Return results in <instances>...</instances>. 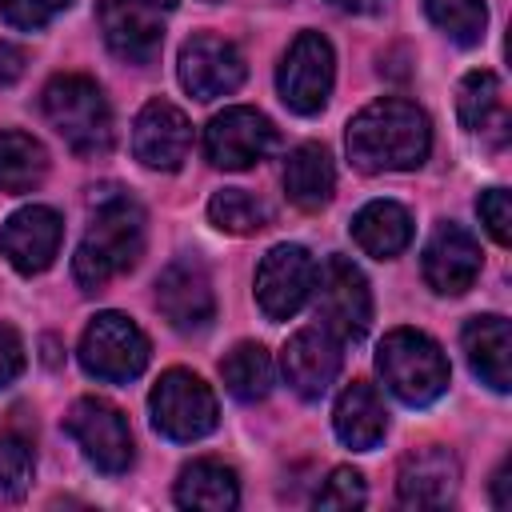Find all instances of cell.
<instances>
[{"instance_id": "obj_1", "label": "cell", "mask_w": 512, "mask_h": 512, "mask_svg": "<svg viewBox=\"0 0 512 512\" xmlns=\"http://www.w3.org/2000/svg\"><path fill=\"white\" fill-rule=\"evenodd\" d=\"M344 144L360 172H408L424 164L432 148V124L412 100L384 96L348 120Z\"/></svg>"}, {"instance_id": "obj_2", "label": "cell", "mask_w": 512, "mask_h": 512, "mask_svg": "<svg viewBox=\"0 0 512 512\" xmlns=\"http://www.w3.org/2000/svg\"><path fill=\"white\" fill-rule=\"evenodd\" d=\"M144 252V212L136 200L128 196H108L100 200L80 248H76V260H72V272H76V284L88 288V292H100L104 284H112L116 276H124L128 268H136Z\"/></svg>"}, {"instance_id": "obj_3", "label": "cell", "mask_w": 512, "mask_h": 512, "mask_svg": "<svg viewBox=\"0 0 512 512\" xmlns=\"http://www.w3.org/2000/svg\"><path fill=\"white\" fill-rule=\"evenodd\" d=\"M44 116L60 132V140L80 156H104L112 148V108L96 80L80 72L52 76L44 84Z\"/></svg>"}, {"instance_id": "obj_4", "label": "cell", "mask_w": 512, "mask_h": 512, "mask_svg": "<svg viewBox=\"0 0 512 512\" xmlns=\"http://www.w3.org/2000/svg\"><path fill=\"white\" fill-rule=\"evenodd\" d=\"M376 372L388 392L412 408L432 404L448 388V360L440 344L416 328H392L376 348Z\"/></svg>"}, {"instance_id": "obj_5", "label": "cell", "mask_w": 512, "mask_h": 512, "mask_svg": "<svg viewBox=\"0 0 512 512\" xmlns=\"http://www.w3.org/2000/svg\"><path fill=\"white\" fill-rule=\"evenodd\" d=\"M148 336L124 312H100L80 336V368L108 384H128L148 368Z\"/></svg>"}, {"instance_id": "obj_6", "label": "cell", "mask_w": 512, "mask_h": 512, "mask_svg": "<svg viewBox=\"0 0 512 512\" xmlns=\"http://www.w3.org/2000/svg\"><path fill=\"white\" fill-rule=\"evenodd\" d=\"M148 408H152V428L168 440H200L216 428L220 420V408H216V396L212 388L188 372V368H168L152 396H148Z\"/></svg>"}, {"instance_id": "obj_7", "label": "cell", "mask_w": 512, "mask_h": 512, "mask_svg": "<svg viewBox=\"0 0 512 512\" xmlns=\"http://www.w3.org/2000/svg\"><path fill=\"white\" fill-rule=\"evenodd\" d=\"M316 316L336 340H360L372 324V292L364 272L348 256H328L316 272Z\"/></svg>"}, {"instance_id": "obj_8", "label": "cell", "mask_w": 512, "mask_h": 512, "mask_svg": "<svg viewBox=\"0 0 512 512\" xmlns=\"http://www.w3.org/2000/svg\"><path fill=\"white\" fill-rule=\"evenodd\" d=\"M332 80H336L332 44L320 32H300L288 44V52L280 60V72H276L280 100L300 116H316L332 96Z\"/></svg>"}, {"instance_id": "obj_9", "label": "cell", "mask_w": 512, "mask_h": 512, "mask_svg": "<svg viewBox=\"0 0 512 512\" xmlns=\"http://www.w3.org/2000/svg\"><path fill=\"white\" fill-rule=\"evenodd\" d=\"M64 428L100 472L116 476L132 464V428L116 404H108L100 396H84L68 408Z\"/></svg>"}, {"instance_id": "obj_10", "label": "cell", "mask_w": 512, "mask_h": 512, "mask_svg": "<svg viewBox=\"0 0 512 512\" xmlns=\"http://www.w3.org/2000/svg\"><path fill=\"white\" fill-rule=\"evenodd\" d=\"M316 284V264L300 244H276L256 268V304L268 320H292Z\"/></svg>"}, {"instance_id": "obj_11", "label": "cell", "mask_w": 512, "mask_h": 512, "mask_svg": "<svg viewBox=\"0 0 512 512\" xmlns=\"http://www.w3.org/2000/svg\"><path fill=\"white\" fill-rule=\"evenodd\" d=\"M272 148H276V128L256 108H224L204 128V156L228 172H244L260 164Z\"/></svg>"}, {"instance_id": "obj_12", "label": "cell", "mask_w": 512, "mask_h": 512, "mask_svg": "<svg viewBox=\"0 0 512 512\" xmlns=\"http://www.w3.org/2000/svg\"><path fill=\"white\" fill-rule=\"evenodd\" d=\"M156 308H160V316L176 332H200V328H208L212 316H216V296H212L208 272L192 256L172 260L160 272V280H156Z\"/></svg>"}, {"instance_id": "obj_13", "label": "cell", "mask_w": 512, "mask_h": 512, "mask_svg": "<svg viewBox=\"0 0 512 512\" xmlns=\"http://www.w3.org/2000/svg\"><path fill=\"white\" fill-rule=\"evenodd\" d=\"M60 240H64V220L56 208L48 204H28L20 212L8 216V224L0 228V256L24 272V276H36L44 272L56 252H60Z\"/></svg>"}, {"instance_id": "obj_14", "label": "cell", "mask_w": 512, "mask_h": 512, "mask_svg": "<svg viewBox=\"0 0 512 512\" xmlns=\"http://www.w3.org/2000/svg\"><path fill=\"white\" fill-rule=\"evenodd\" d=\"M244 56L232 40L224 36H192L180 48V84L196 96V100H216L228 96L244 84Z\"/></svg>"}, {"instance_id": "obj_15", "label": "cell", "mask_w": 512, "mask_h": 512, "mask_svg": "<svg viewBox=\"0 0 512 512\" xmlns=\"http://www.w3.org/2000/svg\"><path fill=\"white\" fill-rule=\"evenodd\" d=\"M192 148V124L188 116L168 100H148L132 124V152L144 168L172 172L184 164Z\"/></svg>"}, {"instance_id": "obj_16", "label": "cell", "mask_w": 512, "mask_h": 512, "mask_svg": "<svg viewBox=\"0 0 512 512\" xmlns=\"http://www.w3.org/2000/svg\"><path fill=\"white\" fill-rule=\"evenodd\" d=\"M284 380L296 396L320 400L340 372V344L328 328H300L280 352Z\"/></svg>"}, {"instance_id": "obj_17", "label": "cell", "mask_w": 512, "mask_h": 512, "mask_svg": "<svg viewBox=\"0 0 512 512\" xmlns=\"http://www.w3.org/2000/svg\"><path fill=\"white\" fill-rule=\"evenodd\" d=\"M456 484H460V464L440 444L408 452L396 472V496L404 508H444L452 504Z\"/></svg>"}, {"instance_id": "obj_18", "label": "cell", "mask_w": 512, "mask_h": 512, "mask_svg": "<svg viewBox=\"0 0 512 512\" xmlns=\"http://www.w3.org/2000/svg\"><path fill=\"white\" fill-rule=\"evenodd\" d=\"M480 276V244L460 224H440L424 244V280L444 296H460Z\"/></svg>"}, {"instance_id": "obj_19", "label": "cell", "mask_w": 512, "mask_h": 512, "mask_svg": "<svg viewBox=\"0 0 512 512\" xmlns=\"http://www.w3.org/2000/svg\"><path fill=\"white\" fill-rule=\"evenodd\" d=\"M100 32L104 44L128 64H152L164 44V28L152 8H140L132 0H100Z\"/></svg>"}, {"instance_id": "obj_20", "label": "cell", "mask_w": 512, "mask_h": 512, "mask_svg": "<svg viewBox=\"0 0 512 512\" xmlns=\"http://www.w3.org/2000/svg\"><path fill=\"white\" fill-rule=\"evenodd\" d=\"M456 108H460V120L472 136H480L488 148H504L508 144V100H504V84L496 72L480 68V72H468L460 80V92H456Z\"/></svg>"}, {"instance_id": "obj_21", "label": "cell", "mask_w": 512, "mask_h": 512, "mask_svg": "<svg viewBox=\"0 0 512 512\" xmlns=\"http://www.w3.org/2000/svg\"><path fill=\"white\" fill-rule=\"evenodd\" d=\"M464 356L472 372L492 388L508 392L512 388V328L504 316H472L460 332Z\"/></svg>"}, {"instance_id": "obj_22", "label": "cell", "mask_w": 512, "mask_h": 512, "mask_svg": "<svg viewBox=\"0 0 512 512\" xmlns=\"http://www.w3.org/2000/svg\"><path fill=\"white\" fill-rule=\"evenodd\" d=\"M332 428H336V436H340L348 448L372 452V448L384 440V432H388V412H384L380 392H376L368 380H352V384L340 392L336 408H332Z\"/></svg>"}, {"instance_id": "obj_23", "label": "cell", "mask_w": 512, "mask_h": 512, "mask_svg": "<svg viewBox=\"0 0 512 512\" xmlns=\"http://www.w3.org/2000/svg\"><path fill=\"white\" fill-rule=\"evenodd\" d=\"M352 240L376 256V260H392L396 252H404L412 244V216L408 208H400L396 200H368L356 216H352Z\"/></svg>"}, {"instance_id": "obj_24", "label": "cell", "mask_w": 512, "mask_h": 512, "mask_svg": "<svg viewBox=\"0 0 512 512\" xmlns=\"http://www.w3.org/2000/svg\"><path fill=\"white\" fill-rule=\"evenodd\" d=\"M336 188V168L324 144H300L288 164H284V192L296 208L304 212H320L332 200Z\"/></svg>"}, {"instance_id": "obj_25", "label": "cell", "mask_w": 512, "mask_h": 512, "mask_svg": "<svg viewBox=\"0 0 512 512\" xmlns=\"http://www.w3.org/2000/svg\"><path fill=\"white\" fill-rule=\"evenodd\" d=\"M176 504L196 512H228L240 504L236 472L220 460H192L176 480Z\"/></svg>"}, {"instance_id": "obj_26", "label": "cell", "mask_w": 512, "mask_h": 512, "mask_svg": "<svg viewBox=\"0 0 512 512\" xmlns=\"http://www.w3.org/2000/svg\"><path fill=\"white\" fill-rule=\"evenodd\" d=\"M48 172V152L28 132H0V192H32Z\"/></svg>"}, {"instance_id": "obj_27", "label": "cell", "mask_w": 512, "mask_h": 512, "mask_svg": "<svg viewBox=\"0 0 512 512\" xmlns=\"http://www.w3.org/2000/svg\"><path fill=\"white\" fill-rule=\"evenodd\" d=\"M220 376H224V388H228L236 400H244V404L264 400L268 388H272V356H268L260 344L244 340V344H236V348L220 360Z\"/></svg>"}, {"instance_id": "obj_28", "label": "cell", "mask_w": 512, "mask_h": 512, "mask_svg": "<svg viewBox=\"0 0 512 512\" xmlns=\"http://www.w3.org/2000/svg\"><path fill=\"white\" fill-rule=\"evenodd\" d=\"M428 20L456 44H480L488 28V8L484 0H424Z\"/></svg>"}, {"instance_id": "obj_29", "label": "cell", "mask_w": 512, "mask_h": 512, "mask_svg": "<svg viewBox=\"0 0 512 512\" xmlns=\"http://www.w3.org/2000/svg\"><path fill=\"white\" fill-rule=\"evenodd\" d=\"M208 220L220 228V232H232V236H252L268 224V208L244 192V188H220L212 200H208Z\"/></svg>"}, {"instance_id": "obj_30", "label": "cell", "mask_w": 512, "mask_h": 512, "mask_svg": "<svg viewBox=\"0 0 512 512\" xmlns=\"http://www.w3.org/2000/svg\"><path fill=\"white\" fill-rule=\"evenodd\" d=\"M32 484V448L20 436H0V500H20Z\"/></svg>"}, {"instance_id": "obj_31", "label": "cell", "mask_w": 512, "mask_h": 512, "mask_svg": "<svg viewBox=\"0 0 512 512\" xmlns=\"http://www.w3.org/2000/svg\"><path fill=\"white\" fill-rule=\"evenodd\" d=\"M364 500H368V492H364V476L356 468H336L316 492L320 508H360Z\"/></svg>"}, {"instance_id": "obj_32", "label": "cell", "mask_w": 512, "mask_h": 512, "mask_svg": "<svg viewBox=\"0 0 512 512\" xmlns=\"http://www.w3.org/2000/svg\"><path fill=\"white\" fill-rule=\"evenodd\" d=\"M72 0H0V16L12 24V28H24V32H36L44 28L52 16H60Z\"/></svg>"}, {"instance_id": "obj_33", "label": "cell", "mask_w": 512, "mask_h": 512, "mask_svg": "<svg viewBox=\"0 0 512 512\" xmlns=\"http://www.w3.org/2000/svg\"><path fill=\"white\" fill-rule=\"evenodd\" d=\"M476 212H480V220H484V228L492 232L496 244H508L512 240V204H508V192L504 188H488L476 200Z\"/></svg>"}, {"instance_id": "obj_34", "label": "cell", "mask_w": 512, "mask_h": 512, "mask_svg": "<svg viewBox=\"0 0 512 512\" xmlns=\"http://www.w3.org/2000/svg\"><path fill=\"white\" fill-rule=\"evenodd\" d=\"M20 372H24V340L16 336V328L0 324V388H8Z\"/></svg>"}, {"instance_id": "obj_35", "label": "cell", "mask_w": 512, "mask_h": 512, "mask_svg": "<svg viewBox=\"0 0 512 512\" xmlns=\"http://www.w3.org/2000/svg\"><path fill=\"white\" fill-rule=\"evenodd\" d=\"M24 64H28L24 48H16V44L0 40V84H16V80L24 76Z\"/></svg>"}, {"instance_id": "obj_36", "label": "cell", "mask_w": 512, "mask_h": 512, "mask_svg": "<svg viewBox=\"0 0 512 512\" xmlns=\"http://www.w3.org/2000/svg\"><path fill=\"white\" fill-rule=\"evenodd\" d=\"M492 504L496 508H508L512 496H508V464H500V472L492 476Z\"/></svg>"}, {"instance_id": "obj_37", "label": "cell", "mask_w": 512, "mask_h": 512, "mask_svg": "<svg viewBox=\"0 0 512 512\" xmlns=\"http://www.w3.org/2000/svg\"><path fill=\"white\" fill-rule=\"evenodd\" d=\"M336 8H344V12H356V16H368V12H380L388 0H332Z\"/></svg>"}, {"instance_id": "obj_38", "label": "cell", "mask_w": 512, "mask_h": 512, "mask_svg": "<svg viewBox=\"0 0 512 512\" xmlns=\"http://www.w3.org/2000/svg\"><path fill=\"white\" fill-rule=\"evenodd\" d=\"M132 4H140V8H152V12H168V8H176L180 0H132Z\"/></svg>"}]
</instances>
